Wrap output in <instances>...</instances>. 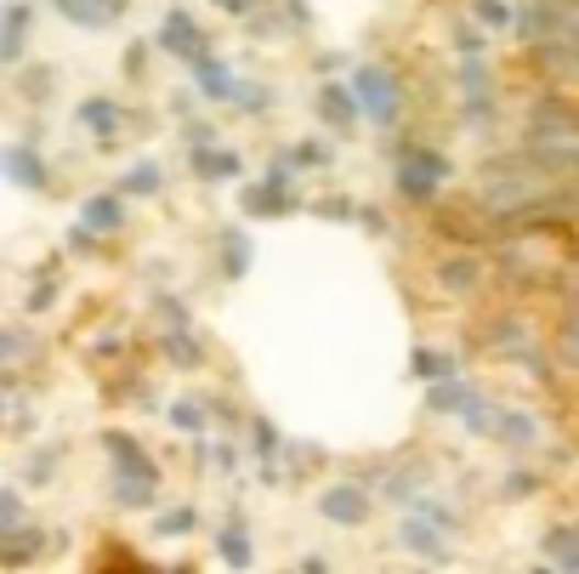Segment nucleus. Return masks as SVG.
I'll use <instances>...</instances> for the list:
<instances>
[{
    "label": "nucleus",
    "mask_w": 579,
    "mask_h": 574,
    "mask_svg": "<svg viewBox=\"0 0 579 574\" xmlns=\"http://www.w3.org/2000/svg\"><path fill=\"white\" fill-rule=\"evenodd\" d=\"M574 240L563 233V222L552 217H534V222H511L500 228V240H494V267H500V279L511 285H557L563 274H574Z\"/></svg>",
    "instance_id": "obj_1"
},
{
    "label": "nucleus",
    "mask_w": 579,
    "mask_h": 574,
    "mask_svg": "<svg viewBox=\"0 0 579 574\" xmlns=\"http://www.w3.org/2000/svg\"><path fill=\"white\" fill-rule=\"evenodd\" d=\"M523 148L552 165L557 177H579V103L563 91H545L528 103V125H523Z\"/></svg>",
    "instance_id": "obj_2"
},
{
    "label": "nucleus",
    "mask_w": 579,
    "mask_h": 574,
    "mask_svg": "<svg viewBox=\"0 0 579 574\" xmlns=\"http://www.w3.org/2000/svg\"><path fill=\"white\" fill-rule=\"evenodd\" d=\"M449 183H455V154H449V148H437V143H426V137H403V143H398L392 194L403 199V206L432 211Z\"/></svg>",
    "instance_id": "obj_3"
},
{
    "label": "nucleus",
    "mask_w": 579,
    "mask_h": 574,
    "mask_svg": "<svg viewBox=\"0 0 579 574\" xmlns=\"http://www.w3.org/2000/svg\"><path fill=\"white\" fill-rule=\"evenodd\" d=\"M347 80H353L358 103H364V125H375V131H398L403 125L409 86H403V75L392 69V63L364 57V63H353V69H347Z\"/></svg>",
    "instance_id": "obj_4"
},
{
    "label": "nucleus",
    "mask_w": 579,
    "mask_h": 574,
    "mask_svg": "<svg viewBox=\"0 0 579 574\" xmlns=\"http://www.w3.org/2000/svg\"><path fill=\"white\" fill-rule=\"evenodd\" d=\"M455 114L466 131H489L500 120V80L489 57H455Z\"/></svg>",
    "instance_id": "obj_5"
},
{
    "label": "nucleus",
    "mask_w": 579,
    "mask_h": 574,
    "mask_svg": "<svg viewBox=\"0 0 579 574\" xmlns=\"http://www.w3.org/2000/svg\"><path fill=\"white\" fill-rule=\"evenodd\" d=\"M489 342H494V358H511L517 369H528V376H552V347H545V335L523 319V313H500L489 324Z\"/></svg>",
    "instance_id": "obj_6"
},
{
    "label": "nucleus",
    "mask_w": 579,
    "mask_h": 574,
    "mask_svg": "<svg viewBox=\"0 0 579 574\" xmlns=\"http://www.w3.org/2000/svg\"><path fill=\"white\" fill-rule=\"evenodd\" d=\"M392 540H398L409 558H421V563H449V558H455V529L437 523L426 506H403Z\"/></svg>",
    "instance_id": "obj_7"
},
{
    "label": "nucleus",
    "mask_w": 579,
    "mask_h": 574,
    "mask_svg": "<svg viewBox=\"0 0 579 574\" xmlns=\"http://www.w3.org/2000/svg\"><path fill=\"white\" fill-rule=\"evenodd\" d=\"M313 506H319V518L330 529H364L369 506H375V489H369V478H335V484L319 489Z\"/></svg>",
    "instance_id": "obj_8"
},
{
    "label": "nucleus",
    "mask_w": 579,
    "mask_h": 574,
    "mask_svg": "<svg viewBox=\"0 0 579 574\" xmlns=\"http://www.w3.org/2000/svg\"><path fill=\"white\" fill-rule=\"evenodd\" d=\"M102 455H109V472H114V478H125V484H165L159 461L143 450V438L125 432V427L102 432Z\"/></svg>",
    "instance_id": "obj_9"
},
{
    "label": "nucleus",
    "mask_w": 579,
    "mask_h": 574,
    "mask_svg": "<svg viewBox=\"0 0 579 574\" xmlns=\"http://www.w3.org/2000/svg\"><path fill=\"white\" fill-rule=\"evenodd\" d=\"M154 46H159L165 57H177V63H193V57H204V52H211V35L199 29V18H193L188 7H165Z\"/></svg>",
    "instance_id": "obj_10"
},
{
    "label": "nucleus",
    "mask_w": 579,
    "mask_h": 574,
    "mask_svg": "<svg viewBox=\"0 0 579 574\" xmlns=\"http://www.w3.org/2000/svg\"><path fill=\"white\" fill-rule=\"evenodd\" d=\"M0 165H7V177H12L23 194H52V188H57V177H52V165H46L41 137H18V143H7Z\"/></svg>",
    "instance_id": "obj_11"
},
{
    "label": "nucleus",
    "mask_w": 579,
    "mask_h": 574,
    "mask_svg": "<svg viewBox=\"0 0 579 574\" xmlns=\"http://www.w3.org/2000/svg\"><path fill=\"white\" fill-rule=\"evenodd\" d=\"M75 125L86 131L91 143H102V148H109V143H120V131L131 125V114H125V103H120V97H109V91H91V97H80V103H75Z\"/></svg>",
    "instance_id": "obj_12"
},
{
    "label": "nucleus",
    "mask_w": 579,
    "mask_h": 574,
    "mask_svg": "<svg viewBox=\"0 0 579 574\" xmlns=\"http://www.w3.org/2000/svg\"><path fill=\"white\" fill-rule=\"evenodd\" d=\"M313 114L330 125V131H341V137H347V131H358L364 125V103H358V91H353V80H319V91H313Z\"/></svg>",
    "instance_id": "obj_13"
},
{
    "label": "nucleus",
    "mask_w": 579,
    "mask_h": 574,
    "mask_svg": "<svg viewBox=\"0 0 579 574\" xmlns=\"http://www.w3.org/2000/svg\"><path fill=\"white\" fill-rule=\"evenodd\" d=\"M188 86L204 97V103H227L233 109V97H238V86H245V75H238L233 63H222L216 52H204V57L188 63Z\"/></svg>",
    "instance_id": "obj_14"
},
{
    "label": "nucleus",
    "mask_w": 579,
    "mask_h": 574,
    "mask_svg": "<svg viewBox=\"0 0 579 574\" xmlns=\"http://www.w3.org/2000/svg\"><path fill=\"white\" fill-rule=\"evenodd\" d=\"M29 35H34V0H7V12H0V69L7 75L23 69Z\"/></svg>",
    "instance_id": "obj_15"
},
{
    "label": "nucleus",
    "mask_w": 579,
    "mask_h": 574,
    "mask_svg": "<svg viewBox=\"0 0 579 574\" xmlns=\"http://www.w3.org/2000/svg\"><path fill=\"white\" fill-rule=\"evenodd\" d=\"M432 279H437V290H449L455 301H466V296L483 290V256L477 251H443L437 267H432Z\"/></svg>",
    "instance_id": "obj_16"
},
{
    "label": "nucleus",
    "mask_w": 579,
    "mask_h": 574,
    "mask_svg": "<svg viewBox=\"0 0 579 574\" xmlns=\"http://www.w3.org/2000/svg\"><path fill=\"white\" fill-rule=\"evenodd\" d=\"M63 23L86 29V35H102V29H114L131 18V0H52Z\"/></svg>",
    "instance_id": "obj_17"
},
{
    "label": "nucleus",
    "mask_w": 579,
    "mask_h": 574,
    "mask_svg": "<svg viewBox=\"0 0 579 574\" xmlns=\"http://www.w3.org/2000/svg\"><path fill=\"white\" fill-rule=\"evenodd\" d=\"M494 444L511 450V455H528L545 444V421L534 410H523V404H505L500 410V427H494Z\"/></svg>",
    "instance_id": "obj_18"
},
{
    "label": "nucleus",
    "mask_w": 579,
    "mask_h": 574,
    "mask_svg": "<svg viewBox=\"0 0 579 574\" xmlns=\"http://www.w3.org/2000/svg\"><path fill=\"white\" fill-rule=\"evenodd\" d=\"M188 172L199 183H238L245 177V154L233 143H204V148H188Z\"/></svg>",
    "instance_id": "obj_19"
},
{
    "label": "nucleus",
    "mask_w": 579,
    "mask_h": 574,
    "mask_svg": "<svg viewBox=\"0 0 579 574\" xmlns=\"http://www.w3.org/2000/svg\"><path fill=\"white\" fill-rule=\"evenodd\" d=\"M296 206H301V199H296V188L272 183V177H261V183H250L245 194H238V211H245L250 222H272V217H290Z\"/></svg>",
    "instance_id": "obj_20"
},
{
    "label": "nucleus",
    "mask_w": 579,
    "mask_h": 574,
    "mask_svg": "<svg viewBox=\"0 0 579 574\" xmlns=\"http://www.w3.org/2000/svg\"><path fill=\"white\" fill-rule=\"evenodd\" d=\"M471 398H477V382L471 376H443V382H426V393H421L426 416H437V421H460Z\"/></svg>",
    "instance_id": "obj_21"
},
{
    "label": "nucleus",
    "mask_w": 579,
    "mask_h": 574,
    "mask_svg": "<svg viewBox=\"0 0 579 574\" xmlns=\"http://www.w3.org/2000/svg\"><path fill=\"white\" fill-rule=\"evenodd\" d=\"M80 222L97 233V240H114V233L131 222V194L109 188V194H91L86 206H80Z\"/></svg>",
    "instance_id": "obj_22"
},
{
    "label": "nucleus",
    "mask_w": 579,
    "mask_h": 574,
    "mask_svg": "<svg viewBox=\"0 0 579 574\" xmlns=\"http://www.w3.org/2000/svg\"><path fill=\"white\" fill-rule=\"evenodd\" d=\"M250 262H256V245H250V233L245 228H222L216 233V274L227 279V285H238V279H245L250 274Z\"/></svg>",
    "instance_id": "obj_23"
},
{
    "label": "nucleus",
    "mask_w": 579,
    "mask_h": 574,
    "mask_svg": "<svg viewBox=\"0 0 579 574\" xmlns=\"http://www.w3.org/2000/svg\"><path fill=\"white\" fill-rule=\"evenodd\" d=\"M159 358L170 369H204V358H211V347L199 342V330H159Z\"/></svg>",
    "instance_id": "obj_24"
},
{
    "label": "nucleus",
    "mask_w": 579,
    "mask_h": 574,
    "mask_svg": "<svg viewBox=\"0 0 579 574\" xmlns=\"http://www.w3.org/2000/svg\"><path fill=\"white\" fill-rule=\"evenodd\" d=\"M216 558L227 569H250L256 563V540H250V529H245V518H238V512L216 529Z\"/></svg>",
    "instance_id": "obj_25"
},
{
    "label": "nucleus",
    "mask_w": 579,
    "mask_h": 574,
    "mask_svg": "<svg viewBox=\"0 0 579 574\" xmlns=\"http://www.w3.org/2000/svg\"><path fill=\"white\" fill-rule=\"evenodd\" d=\"M165 421L177 427L182 438H204L211 432V398H199V393H188V398H177V404H165Z\"/></svg>",
    "instance_id": "obj_26"
},
{
    "label": "nucleus",
    "mask_w": 579,
    "mask_h": 574,
    "mask_svg": "<svg viewBox=\"0 0 579 574\" xmlns=\"http://www.w3.org/2000/svg\"><path fill=\"white\" fill-rule=\"evenodd\" d=\"M539 558H545V563H563L568 574H579V518L545 529V534H539Z\"/></svg>",
    "instance_id": "obj_27"
},
{
    "label": "nucleus",
    "mask_w": 579,
    "mask_h": 574,
    "mask_svg": "<svg viewBox=\"0 0 579 574\" xmlns=\"http://www.w3.org/2000/svg\"><path fill=\"white\" fill-rule=\"evenodd\" d=\"M63 455H68V444H63V438H57V444H34V450L23 455V472H18V484H29V489H46V484L57 478Z\"/></svg>",
    "instance_id": "obj_28"
},
{
    "label": "nucleus",
    "mask_w": 579,
    "mask_h": 574,
    "mask_svg": "<svg viewBox=\"0 0 579 574\" xmlns=\"http://www.w3.org/2000/svg\"><path fill=\"white\" fill-rule=\"evenodd\" d=\"M12 91L23 97L29 109H46V103H52V91H57V69H52V63H34V69H18V75H12Z\"/></svg>",
    "instance_id": "obj_29"
},
{
    "label": "nucleus",
    "mask_w": 579,
    "mask_h": 574,
    "mask_svg": "<svg viewBox=\"0 0 579 574\" xmlns=\"http://www.w3.org/2000/svg\"><path fill=\"white\" fill-rule=\"evenodd\" d=\"M409 376L415 382H443V376H460V358L449 347H415L409 353Z\"/></svg>",
    "instance_id": "obj_30"
},
{
    "label": "nucleus",
    "mask_w": 579,
    "mask_h": 574,
    "mask_svg": "<svg viewBox=\"0 0 579 574\" xmlns=\"http://www.w3.org/2000/svg\"><path fill=\"white\" fill-rule=\"evenodd\" d=\"M552 353H557L563 369H574V376H579V301H568V308H563V319L552 330Z\"/></svg>",
    "instance_id": "obj_31"
},
{
    "label": "nucleus",
    "mask_w": 579,
    "mask_h": 574,
    "mask_svg": "<svg viewBox=\"0 0 579 574\" xmlns=\"http://www.w3.org/2000/svg\"><path fill=\"white\" fill-rule=\"evenodd\" d=\"M471 18L483 23L494 41L517 35V0H471Z\"/></svg>",
    "instance_id": "obj_32"
},
{
    "label": "nucleus",
    "mask_w": 579,
    "mask_h": 574,
    "mask_svg": "<svg viewBox=\"0 0 579 574\" xmlns=\"http://www.w3.org/2000/svg\"><path fill=\"white\" fill-rule=\"evenodd\" d=\"M159 188H165L159 159H131L125 172H120V194H131V199H154Z\"/></svg>",
    "instance_id": "obj_33"
},
{
    "label": "nucleus",
    "mask_w": 579,
    "mask_h": 574,
    "mask_svg": "<svg viewBox=\"0 0 579 574\" xmlns=\"http://www.w3.org/2000/svg\"><path fill=\"white\" fill-rule=\"evenodd\" d=\"M449 46H455V57H489V46H494V35H489V29L483 23H477L471 12L449 29Z\"/></svg>",
    "instance_id": "obj_34"
},
{
    "label": "nucleus",
    "mask_w": 579,
    "mask_h": 574,
    "mask_svg": "<svg viewBox=\"0 0 579 574\" xmlns=\"http://www.w3.org/2000/svg\"><path fill=\"white\" fill-rule=\"evenodd\" d=\"M285 450H290V438L279 432V421L250 416V455H256V461H279Z\"/></svg>",
    "instance_id": "obj_35"
},
{
    "label": "nucleus",
    "mask_w": 579,
    "mask_h": 574,
    "mask_svg": "<svg viewBox=\"0 0 579 574\" xmlns=\"http://www.w3.org/2000/svg\"><path fill=\"white\" fill-rule=\"evenodd\" d=\"M290 154H296V165H301V177H307V172H330V165H335V143L319 137V131H313V137H296Z\"/></svg>",
    "instance_id": "obj_36"
},
{
    "label": "nucleus",
    "mask_w": 579,
    "mask_h": 574,
    "mask_svg": "<svg viewBox=\"0 0 579 574\" xmlns=\"http://www.w3.org/2000/svg\"><path fill=\"white\" fill-rule=\"evenodd\" d=\"M193 529H199V506H193V500L165 506V512L154 518V534H159V540H188Z\"/></svg>",
    "instance_id": "obj_37"
},
{
    "label": "nucleus",
    "mask_w": 579,
    "mask_h": 574,
    "mask_svg": "<svg viewBox=\"0 0 579 574\" xmlns=\"http://www.w3.org/2000/svg\"><path fill=\"white\" fill-rule=\"evenodd\" d=\"M52 308H57V262L34 267V290H29V301H23L29 319H41V313H52Z\"/></svg>",
    "instance_id": "obj_38"
},
{
    "label": "nucleus",
    "mask_w": 579,
    "mask_h": 574,
    "mask_svg": "<svg viewBox=\"0 0 579 574\" xmlns=\"http://www.w3.org/2000/svg\"><path fill=\"white\" fill-rule=\"evenodd\" d=\"M154 324H159V330H188V324H193L188 296H177V290H159V296H154Z\"/></svg>",
    "instance_id": "obj_39"
},
{
    "label": "nucleus",
    "mask_w": 579,
    "mask_h": 574,
    "mask_svg": "<svg viewBox=\"0 0 579 574\" xmlns=\"http://www.w3.org/2000/svg\"><path fill=\"white\" fill-rule=\"evenodd\" d=\"M539 489H545V472H534V466H511L505 478L494 484L500 500H528V495H539Z\"/></svg>",
    "instance_id": "obj_40"
},
{
    "label": "nucleus",
    "mask_w": 579,
    "mask_h": 574,
    "mask_svg": "<svg viewBox=\"0 0 579 574\" xmlns=\"http://www.w3.org/2000/svg\"><path fill=\"white\" fill-rule=\"evenodd\" d=\"M307 211H313L319 222H358L364 199H353V194H319V199H313V206H307Z\"/></svg>",
    "instance_id": "obj_41"
},
{
    "label": "nucleus",
    "mask_w": 579,
    "mask_h": 574,
    "mask_svg": "<svg viewBox=\"0 0 579 574\" xmlns=\"http://www.w3.org/2000/svg\"><path fill=\"white\" fill-rule=\"evenodd\" d=\"M154 500H159V484H125V478H114V506H120V512H148Z\"/></svg>",
    "instance_id": "obj_42"
},
{
    "label": "nucleus",
    "mask_w": 579,
    "mask_h": 574,
    "mask_svg": "<svg viewBox=\"0 0 579 574\" xmlns=\"http://www.w3.org/2000/svg\"><path fill=\"white\" fill-rule=\"evenodd\" d=\"M272 103H279V91L261 86V80H245V86H238V97H233V109H238V114H267Z\"/></svg>",
    "instance_id": "obj_43"
},
{
    "label": "nucleus",
    "mask_w": 579,
    "mask_h": 574,
    "mask_svg": "<svg viewBox=\"0 0 579 574\" xmlns=\"http://www.w3.org/2000/svg\"><path fill=\"white\" fill-rule=\"evenodd\" d=\"M29 518H23V489L18 484H7L0 489V534H12V529H23Z\"/></svg>",
    "instance_id": "obj_44"
},
{
    "label": "nucleus",
    "mask_w": 579,
    "mask_h": 574,
    "mask_svg": "<svg viewBox=\"0 0 579 574\" xmlns=\"http://www.w3.org/2000/svg\"><path fill=\"white\" fill-rule=\"evenodd\" d=\"M358 228L375 233V240H387V233H392V217H387L381 206H364V211H358Z\"/></svg>",
    "instance_id": "obj_45"
},
{
    "label": "nucleus",
    "mask_w": 579,
    "mask_h": 574,
    "mask_svg": "<svg viewBox=\"0 0 579 574\" xmlns=\"http://www.w3.org/2000/svg\"><path fill=\"white\" fill-rule=\"evenodd\" d=\"M204 143H216V125L211 120H188L182 125V148H204Z\"/></svg>",
    "instance_id": "obj_46"
},
{
    "label": "nucleus",
    "mask_w": 579,
    "mask_h": 574,
    "mask_svg": "<svg viewBox=\"0 0 579 574\" xmlns=\"http://www.w3.org/2000/svg\"><path fill=\"white\" fill-rule=\"evenodd\" d=\"M279 7H285V18L296 23V35H301V29H313V7H307V0H279Z\"/></svg>",
    "instance_id": "obj_47"
},
{
    "label": "nucleus",
    "mask_w": 579,
    "mask_h": 574,
    "mask_svg": "<svg viewBox=\"0 0 579 574\" xmlns=\"http://www.w3.org/2000/svg\"><path fill=\"white\" fill-rule=\"evenodd\" d=\"M211 7H216V12H227V18H250V12L261 7V0H211Z\"/></svg>",
    "instance_id": "obj_48"
},
{
    "label": "nucleus",
    "mask_w": 579,
    "mask_h": 574,
    "mask_svg": "<svg viewBox=\"0 0 579 574\" xmlns=\"http://www.w3.org/2000/svg\"><path fill=\"white\" fill-rule=\"evenodd\" d=\"M313 69H319V75H335V69H353V57H347V52H324Z\"/></svg>",
    "instance_id": "obj_49"
},
{
    "label": "nucleus",
    "mask_w": 579,
    "mask_h": 574,
    "mask_svg": "<svg viewBox=\"0 0 579 574\" xmlns=\"http://www.w3.org/2000/svg\"><path fill=\"white\" fill-rule=\"evenodd\" d=\"M143 63H148V46H136V41H131V46H125V69H131V80L143 75Z\"/></svg>",
    "instance_id": "obj_50"
},
{
    "label": "nucleus",
    "mask_w": 579,
    "mask_h": 574,
    "mask_svg": "<svg viewBox=\"0 0 579 574\" xmlns=\"http://www.w3.org/2000/svg\"><path fill=\"white\" fill-rule=\"evenodd\" d=\"M296 569H301V574H324V569H330V558H324V552H307Z\"/></svg>",
    "instance_id": "obj_51"
},
{
    "label": "nucleus",
    "mask_w": 579,
    "mask_h": 574,
    "mask_svg": "<svg viewBox=\"0 0 579 574\" xmlns=\"http://www.w3.org/2000/svg\"><path fill=\"white\" fill-rule=\"evenodd\" d=\"M261 7H279V0H261Z\"/></svg>",
    "instance_id": "obj_52"
}]
</instances>
